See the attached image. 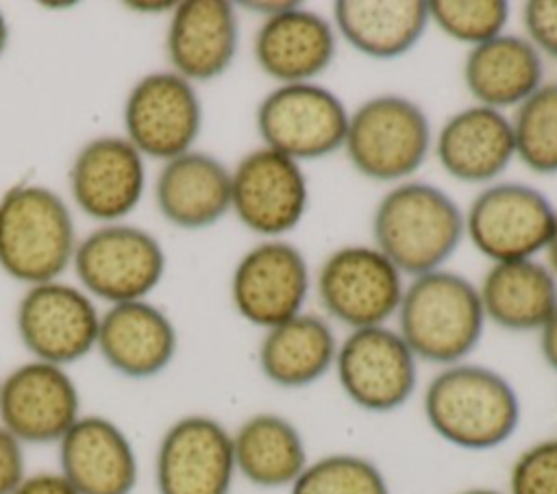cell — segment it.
I'll use <instances>...</instances> for the list:
<instances>
[{"mask_svg": "<svg viewBox=\"0 0 557 494\" xmlns=\"http://www.w3.org/2000/svg\"><path fill=\"white\" fill-rule=\"evenodd\" d=\"M431 429L466 450H487L507 442L520 420L511 383L492 368L453 363L440 370L424 392Z\"/></svg>", "mask_w": 557, "mask_h": 494, "instance_id": "obj_1", "label": "cell"}, {"mask_svg": "<svg viewBox=\"0 0 557 494\" xmlns=\"http://www.w3.org/2000/svg\"><path fill=\"white\" fill-rule=\"evenodd\" d=\"M376 250L398 272L420 276L440 265L457 250L466 220L457 202L440 187L407 181L392 187L376 205L372 218Z\"/></svg>", "mask_w": 557, "mask_h": 494, "instance_id": "obj_2", "label": "cell"}, {"mask_svg": "<svg viewBox=\"0 0 557 494\" xmlns=\"http://www.w3.org/2000/svg\"><path fill=\"white\" fill-rule=\"evenodd\" d=\"M483 322L479 289L448 270L416 276L398 305L400 337L429 363H459L479 344Z\"/></svg>", "mask_w": 557, "mask_h": 494, "instance_id": "obj_3", "label": "cell"}, {"mask_svg": "<svg viewBox=\"0 0 557 494\" xmlns=\"http://www.w3.org/2000/svg\"><path fill=\"white\" fill-rule=\"evenodd\" d=\"M74 222L63 198L35 183L13 185L0 200V268L15 281H57L74 259Z\"/></svg>", "mask_w": 557, "mask_h": 494, "instance_id": "obj_4", "label": "cell"}, {"mask_svg": "<svg viewBox=\"0 0 557 494\" xmlns=\"http://www.w3.org/2000/svg\"><path fill=\"white\" fill-rule=\"evenodd\" d=\"M344 148L359 174L385 183L398 181L424 163L431 124L413 100L394 94L374 96L348 115Z\"/></svg>", "mask_w": 557, "mask_h": 494, "instance_id": "obj_5", "label": "cell"}, {"mask_svg": "<svg viewBox=\"0 0 557 494\" xmlns=\"http://www.w3.org/2000/svg\"><path fill=\"white\" fill-rule=\"evenodd\" d=\"M72 263L89 294L120 305L144 300L161 283L165 255L148 231L113 222L78 242Z\"/></svg>", "mask_w": 557, "mask_h": 494, "instance_id": "obj_6", "label": "cell"}, {"mask_svg": "<svg viewBox=\"0 0 557 494\" xmlns=\"http://www.w3.org/2000/svg\"><path fill=\"white\" fill-rule=\"evenodd\" d=\"M346 128L344 102L318 83L278 85L257 109V131L265 148L294 161L333 155L344 146Z\"/></svg>", "mask_w": 557, "mask_h": 494, "instance_id": "obj_7", "label": "cell"}, {"mask_svg": "<svg viewBox=\"0 0 557 494\" xmlns=\"http://www.w3.org/2000/svg\"><path fill=\"white\" fill-rule=\"evenodd\" d=\"M555 209L524 183H496L474 196L466 220L472 246L494 263L531 259L548 246Z\"/></svg>", "mask_w": 557, "mask_h": 494, "instance_id": "obj_8", "label": "cell"}, {"mask_svg": "<svg viewBox=\"0 0 557 494\" xmlns=\"http://www.w3.org/2000/svg\"><path fill=\"white\" fill-rule=\"evenodd\" d=\"M403 292L398 268L370 246L339 248L318 272L322 307L352 331L385 324L398 311Z\"/></svg>", "mask_w": 557, "mask_h": 494, "instance_id": "obj_9", "label": "cell"}, {"mask_svg": "<svg viewBox=\"0 0 557 494\" xmlns=\"http://www.w3.org/2000/svg\"><path fill=\"white\" fill-rule=\"evenodd\" d=\"M337 381L361 409L385 413L403 407L416 390V355L398 331L381 326L355 329L335 355Z\"/></svg>", "mask_w": 557, "mask_h": 494, "instance_id": "obj_10", "label": "cell"}, {"mask_svg": "<svg viewBox=\"0 0 557 494\" xmlns=\"http://www.w3.org/2000/svg\"><path fill=\"white\" fill-rule=\"evenodd\" d=\"M15 326L33 359L65 368L96 348L100 316L83 289L48 281L26 289Z\"/></svg>", "mask_w": 557, "mask_h": 494, "instance_id": "obj_11", "label": "cell"}, {"mask_svg": "<svg viewBox=\"0 0 557 494\" xmlns=\"http://www.w3.org/2000/svg\"><path fill=\"white\" fill-rule=\"evenodd\" d=\"M235 472L233 435L211 416H183L159 440L157 494H231Z\"/></svg>", "mask_w": 557, "mask_h": 494, "instance_id": "obj_12", "label": "cell"}, {"mask_svg": "<svg viewBox=\"0 0 557 494\" xmlns=\"http://www.w3.org/2000/svg\"><path fill=\"white\" fill-rule=\"evenodd\" d=\"M202 126L194 85L176 72L139 78L124 102L126 139L144 157L170 161L191 150Z\"/></svg>", "mask_w": 557, "mask_h": 494, "instance_id": "obj_13", "label": "cell"}, {"mask_svg": "<svg viewBox=\"0 0 557 494\" xmlns=\"http://www.w3.org/2000/svg\"><path fill=\"white\" fill-rule=\"evenodd\" d=\"M78 418V387L63 366L30 359L0 381V424L22 444H59Z\"/></svg>", "mask_w": 557, "mask_h": 494, "instance_id": "obj_14", "label": "cell"}, {"mask_svg": "<svg viewBox=\"0 0 557 494\" xmlns=\"http://www.w3.org/2000/svg\"><path fill=\"white\" fill-rule=\"evenodd\" d=\"M307 176L298 161L270 148L248 152L231 172V209L250 231L278 237L305 215Z\"/></svg>", "mask_w": 557, "mask_h": 494, "instance_id": "obj_15", "label": "cell"}, {"mask_svg": "<svg viewBox=\"0 0 557 494\" xmlns=\"http://www.w3.org/2000/svg\"><path fill=\"white\" fill-rule=\"evenodd\" d=\"M307 292V261L294 244L283 239H268L250 248L235 265L231 279L237 313L263 329L298 316Z\"/></svg>", "mask_w": 557, "mask_h": 494, "instance_id": "obj_16", "label": "cell"}, {"mask_svg": "<svg viewBox=\"0 0 557 494\" xmlns=\"http://www.w3.org/2000/svg\"><path fill=\"white\" fill-rule=\"evenodd\" d=\"M144 185V157L126 137L117 135L87 141L70 168V189L76 207L85 215L109 224L126 218L139 205Z\"/></svg>", "mask_w": 557, "mask_h": 494, "instance_id": "obj_17", "label": "cell"}, {"mask_svg": "<svg viewBox=\"0 0 557 494\" xmlns=\"http://www.w3.org/2000/svg\"><path fill=\"white\" fill-rule=\"evenodd\" d=\"M59 472L78 494H133L139 464L128 435L104 416H81L59 440Z\"/></svg>", "mask_w": 557, "mask_h": 494, "instance_id": "obj_18", "label": "cell"}, {"mask_svg": "<svg viewBox=\"0 0 557 494\" xmlns=\"http://www.w3.org/2000/svg\"><path fill=\"white\" fill-rule=\"evenodd\" d=\"M239 41L237 13L226 0L176 2L168 28V59L191 81H211L228 70Z\"/></svg>", "mask_w": 557, "mask_h": 494, "instance_id": "obj_19", "label": "cell"}, {"mask_svg": "<svg viewBox=\"0 0 557 494\" xmlns=\"http://www.w3.org/2000/svg\"><path fill=\"white\" fill-rule=\"evenodd\" d=\"M96 348L117 374L150 379L172 363L176 329L159 307L146 300L120 302L100 316Z\"/></svg>", "mask_w": 557, "mask_h": 494, "instance_id": "obj_20", "label": "cell"}, {"mask_svg": "<svg viewBox=\"0 0 557 494\" xmlns=\"http://www.w3.org/2000/svg\"><path fill=\"white\" fill-rule=\"evenodd\" d=\"M252 48L259 67L281 85L311 83L335 57V30L322 15L296 4L268 17Z\"/></svg>", "mask_w": 557, "mask_h": 494, "instance_id": "obj_21", "label": "cell"}, {"mask_svg": "<svg viewBox=\"0 0 557 494\" xmlns=\"http://www.w3.org/2000/svg\"><path fill=\"white\" fill-rule=\"evenodd\" d=\"M435 152L453 178L487 183L505 172L516 155L511 120L483 104L457 111L440 128Z\"/></svg>", "mask_w": 557, "mask_h": 494, "instance_id": "obj_22", "label": "cell"}, {"mask_svg": "<svg viewBox=\"0 0 557 494\" xmlns=\"http://www.w3.org/2000/svg\"><path fill=\"white\" fill-rule=\"evenodd\" d=\"M154 200L174 226H211L231 209V172L215 157L189 150L165 161L154 183Z\"/></svg>", "mask_w": 557, "mask_h": 494, "instance_id": "obj_23", "label": "cell"}, {"mask_svg": "<svg viewBox=\"0 0 557 494\" xmlns=\"http://www.w3.org/2000/svg\"><path fill=\"white\" fill-rule=\"evenodd\" d=\"M544 65L537 48L518 35H498L474 46L463 63V83L483 107L522 104L542 87Z\"/></svg>", "mask_w": 557, "mask_h": 494, "instance_id": "obj_24", "label": "cell"}, {"mask_svg": "<svg viewBox=\"0 0 557 494\" xmlns=\"http://www.w3.org/2000/svg\"><path fill=\"white\" fill-rule=\"evenodd\" d=\"M339 35L359 52L394 59L411 50L429 24L424 0H339L333 4Z\"/></svg>", "mask_w": 557, "mask_h": 494, "instance_id": "obj_25", "label": "cell"}, {"mask_svg": "<svg viewBox=\"0 0 557 494\" xmlns=\"http://www.w3.org/2000/svg\"><path fill=\"white\" fill-rule=\"evenodd\" d=\"M485 318L507 331H533L557 309L555 274L533 261L494 263L479 289Z\"/></svg>", "mask_w": 557, "mask_h": 494, "instance_id": "obj_26", "label": "cell"}, {"mask_svg": "<svg viewBox=\"0 0 557 494\" xmlns=\"http://www.w3.org/2000/svg\"><path fill=\"white\" fill-rule=\"evenodd\" d=\"M335 355L333 329L318 316L298 313L268 329L259 346V366L274 385L305 387L326 374Z\"/></svg>", "mask_w": 557, "mask_h": 494, "instance_id": "obj_27", "label": "cell"}, {"mask_svg": "<svg viewBox=\"0 0 557 494\" xmlns=\"http://www.w3.org/2000/svg\"><path fill=\"white\" fill-rule=\"evenodd\" d=\"M235 470L257 487H285L307 468L300 431L278 413H255L233 433Z\"/></svg>", "mask_w": 557, "mask_h": 494, "instance_id": "obj_28", "label": "cell"}, {"mask_svg": "<svg viewBox=\"0 0 557 494\" xmlns=\"http://www.w3.org/2000/svg\"><path fill=\"white\" fill-rule=\"evenodd\" d=\"M516 155L535 174H557V83L535 89L511 120Z\"/></svg>", "mask_w": 557, "mask_h": 494, "instance_id": "obj_29", "label": "cell"}, {"mask_svg": "<svg viewBox=\"0 0 557 494\" xmlns=\"http://www.w3.org/2000/svg\"><path fill=\"white\" fill-rule=\"evenodd\" d=\"M289 494H389V485L370 459L339 453L307 464Z\"/></svg>", "mask_w": 557, "mask_h": 494, "instance_id": "obj_30", "label": "cell"}, {"mask_svg": "<svg viewBox=\"0 0 557 494\" xmlns=\"http://www.w3.org/2000/svg\"><path fill=\"white\" fill-rule=\"evenodd\" d=\"M509 17V4L503 0H431L429 20L446 35L463 44H485L498 35Z\"/></svg>", "mask_w": 557, "mask_h": 494, "instance_id": "obj_31", "label": "cell"}, {"mask_svg": "<svg viewBox=\"0 0 557 494\" xmlns=\"http://www.w3.org/2000/svg\"><path fill=\"white\" fill-rule=\"evenodd\" d=\"M509 494H557V437L540 440L518 455L509 472Z\"/></svg>", "mask_w": 557, "mask_h": 494, "instance_id": "obj_32", "label": "cell"}, {"mask_svg": "<svg viewBox=\"0 0 557 494\" xmlns=\"http://www.w3.org/2000/svg\"><path fill=\"white\" fill-rule=\"evenodd\" d=\"M529 41L557 59V0H531L522 11Z\"/></svg>", "mask_w": 557, "mask_h": 494, "instance_id": "obj_33", "label": "cell"}, {"mask_svg": "<svg viewBox=\"0 0 557 494\" xmlns=\"http://www.w3.org/2000/svg\"><path fill=\"white\" fill-rule=\"evenodd\" d=\"M24 477V444L0 424V494H13Z\"/></svg>", "mask_w": 557, "mask_h": 494, "instance_id": "obj_34", "label": "cell"}, {"mask_svg": "<svg viewBox=\"0 0 557 494\" xmlns=\"http://www.w3.org/2000/svg\"><path fill=\"white\" fill-rule=\"evenodd\" d=\"M13 494H78L61 472L26 474Z\"/></svg>", "mask_w": 557, "mask_h": 494, "instance_id": "obj_35", "label": "cell"}, {"mask_svg": "<svg viewBox=\"0 0 557 494\" xmlns=\"http://www.w3.org/2000/svg\"><path fill=\"white\" fill-rule=\"evenodd\" d=\"M540 350L548 368L557 372V309L540 329Z\"/></svg>", "mask_w": 557, "mask_h": 494, "instance_id": "obj_36", "label": "cell"}, {"mask_svg": "<svg viewBox=\"0 0 557 494\" xmlns=\"http://www.w3.org/2000/svg\"><path fill=\"white\" fill-rule=\"evenodd\" d=\"M246 9L250 11H257V13H263L268 17L276 15V13H283V11H289L296 7V2H244Z\"/></svg>", "mask_w": 557, "mask_h": 494, "instance_id": "obj_37", "label": "cell"}, {"mask_svg": "<svg viewBox=\"0 0 557 494\" xmlns=\"http://www.w3.org/2000/svg\"><path fill=\"white\" fill-rule=\"evenodd\" d=\"M131 7L144 13H161V11H174L176 2H131Z\"/></svg>", "mask_w": 557, "mask_h": 494, "instance_id": "obj_38", "label": "cell"}, {"mask_svg": "<svg viewBox=\"0 0 557 494\" xmlns=\"http://www.w3.org/2000/svg\"><path fill=\"white\" fill-rule=\"evenodd\" d=\"M546 252H548L550 272H555V274H557V213H555V224H553V233H550V239H548Z\"/></svg>", "mask_w": 557, "mask_h": 494, "instance_id": "obj_39", "label": "cell"}, {"mask_svg": "<svg viewBox=\"0 0 557 494\" xmlns=\"http://www.w3.org/2000/svg\"><path fill=\"white\" fill-rule=\"evenodd\" d=\"M7 39H9V28H7V20H4V15L0 11V54L7 48Z\"/></svg>", "mask_w": 557, "mask_h": 494, "instance_id": "obj_40", "label": "cell"}, {"mask_svg": "<svg viewBox=\"0 0 557 494\" xmlns=\"http://www.w3.org/2000/svg\"><path fill=\"white\" fill-rule=\"evenodd\" d=\"M459 494H503V492H496V490H490V487H472V490H466V492H459Z\"/></svg>", "mask_w": 557, "mask_h": 494, "instance_id": "obj_41", "label": "cell"}]
</instances>
